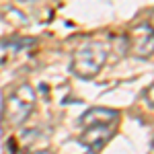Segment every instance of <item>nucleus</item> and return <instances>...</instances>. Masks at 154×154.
Masks as SVG:
<instances>
[{
	"label": "nucleus",
	"mask_w": 154,
	"mask_h": 154,
	"mask_svg": "<svg viewBox=\"0 0 154 154\" xmlns=\"http://www.w3.org/2000/svg\"><path fill=\"white\" fill-rule=\"evenodd\" d=\"M35 107V91L31 84H21L8 99H6V119L12 125H21L31 115Z\"/></svg>",
	"instance_id": "f03ea898"
},
{
	"label": "nucleus",
	"mask_w": 154,
	"mask_h": 154,
	"mask_svg": "<svg viewBox=\"0 0 154 154\" xmlns=\"http://www.w3.org/2000/svg\"><path fill=\"white\" fill-rule=\"evenodd\" d=\"M105 60H107V49L97 41H88V43L80 45L74 51V56H72V72L78 78L91 80L103 70Z\"/></svg>",
	"instance_id": "f257e3e1"
},
{
	"label": "nucleus",
	"mask_w": 154,
	"mask_h": 154,
	"mask_svg": "<svg viewBox=\"0 0 154 154\" xmlns=\"http://www.w3.org/2000/svg\"><path fill=\"white\" fill-rule=\"evenodd\" d=\"M35 154H54V152H49V150H39V152H35Z\"/></svg>",
	"instance_id": "423d86ee"
},
{
	"label": "nucleus",
	"mask_w": 154,
	"mask_h": 154,
	"mask_svg": "<svg viewBox=\"0 0 154 154\" xmlns=\"http://www.w3.org/2000/svg\"><path fill=\"white\" fill-rule=\"evenodd\" d=\"M119 113L113 109H105V107H93L86 109L80 115V125L91 128V125H113L117 121Z\"/></svg>",
	"instance_id": "20e7f679"
},
{
	"label": "nucleus",
	"mask_w": 154,
	"mask_h": 154,
	"mask_svg": "<svg viewBox=\"0 0 154 154\" xmlns=\"http://www.w3.org/2000/svg\"><path fill=\"white\" fill-rule=\"evenodd\" d=\"M86 154H97V150H91V148H88V152Z\"/></svg>",
	"instance_id": "0eeeda50"
},
{
	"label": "nucleus",
	"mask_w": 154,
	"mask_h": 154,
	"mask_svg": "<svg viewBox=\"0 0 154 154\" xmlns=\"http://www.w3.org/2000/svg\"><path fill=\"white\" fill-rule=\"evenodd\" d=\"M152 29L150 25H138L130 33V51L136 58H150L152 56Z\"/></svg>",
	"instance_id": "7ed1b4c3"
},
{
	"label": "nucleus",
	"mask_w": 154,
	"mask_h": 154,
	"mask_svg": "<svg viewBox=\"0 0 154 154\" xmlns=\"http://www.w3.org/2000/svg\"><path fill=\"white\" fill-rule=\"evenodd\" d=\"M111 134H113L111 125H91V128H86L84 134L80 136V144L88 146L91 150H99V148H103V146L109 142Z\"/></svg>",
	"instance_id": "39448f33"
}]
</instances>
